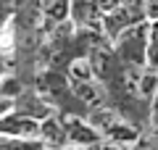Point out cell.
<instances>
[{"label": "cell", "mask_w": 158, "mask_h": 150, "mask_svg": "<svg viewBox=\"0 0 158 150\" xmlns=\"http://www.w3.org/2000/svg\"><path fill=\"white\" fill-rule=\"evenodd\" d=\"M40 121L32 113H24L19 108H13L11 113L0 116V134L3 137H13V140H40Z\"/></svg>", "instance_id": "obj_2"}, {"label": "cell", "mask_w": 158, "mask_h": 150, "mask_svg": "<svg viewBox=\"0 0 158 150\" xmlns=\"http://www.w3.org/2000/svg\"><path fill=\"white\" fill-rule=\"evenodd\" d=\"M69 21L77 32H103V11L95 0H71Z\"/></svg>", "instance_id": "obj_3"}, {"label": "cell", "mask_w": 158, "mask_h": 150, "mask_svg": "<svg viewBox=\"0 0 158 150\" xmlns=\"http://www.w3.org/2000/svg\"><path fill=\"white\" fill-rule=\"evenodd\" d=\"M145 21L158 24V0H145Z\"/></svg>", "instance_id": "obj_6"}, {"label": "cell", "mask_w": 158, "mask_h": 150, "mask_svg": "<svg viewBox=\"0 0 158 150\" xmlns=\"http://www.w3.org/2000/svg\"><path fill=\"white\" fill-rule=\"evenodd\" d=\"M13 108H16V100H13V98H6V95L0 92V116H6V113H11Z\"/></svg>", "instance_id": "obj_7"}, {"label": "cell", "mask_w": 158, "mask_h": 150, "mask_svg": "<svg viewBox=\"0 0 158 150\" xmlns=\"http://www.w3.org/2000/svg\"><path fill=\"white\" fill-rule=\"evenodd\" d=\"M34 0H0V34L6 32V27L19 19L29 6H32Z\"/></svg>", "instance_id": "obj_5"}, {"label": "cell", "mask_w": 158, "mask_h": 150, "mask_svg": "<svg viewBox=\"0 0 158 150\" xmlns=\"http://www.w3.org/2000/svg\"><path fill=\"white\" fill-rule=\"evenodd\" d=\"M148 45H150V21H137L121 37L113 40V53L124 66H148Z\"/></svg>", "instance_id": "obj_1"}, {"label": "cell", "mask_w": 158, "mask_h": 150, "mask_svg": "<svg viewBox=\"0 0 158 150\" xmlns=\"http://www.w3.org/2000/svg\"><path fill=\"white\" fill-rule=\"evenodd\" d=\"M6 74H8V71H6V61H3V58H0V79L6 77Z\"/></svg>", "instance_id": "obj_8"}, {"label": "cell", "mask_w": 158, "mask_h": 150, "mask_svg": "<svg viewBox=\"0 0 158 150\" xmlns=\"http://www.w3.org/2000/svg\"><path fill=\"white\" fill-rule=\"evenodd\" d=\"M34 8L40 11L42 21H45L48 32L56 27L69 24V13H71V0H34Z\"/></svg>", "instance_id": "obj_4"}]
</instances>
